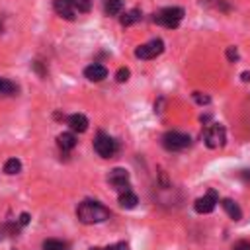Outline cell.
Masks as SVG:
<instances>
[{"mask_svg": "<svg viewBox=\"0 0 250 250\" xmlns=\"http://www.w3.org/2000/svg\"><path fill=\"white\" fill-rule=\"evenodd\" d=\"M76 217L84 223V225H94V223H104L109 219V209L104 207L100 201H92L86 199L78 205L76 209Z\"/></svg>", "mask_w": 250, "mask_h": 250, "instance_id": "6da1fadb", "label": "cell"}, {"mask_svg": "<svg viewBox=\"0 0 250 250\" xmlns=\"http://www.w3.org/2000/svg\"><path fill=\"white\" fill-rule=\"evenodd\" d=\"M184 20V10L180 6H168V8H162L158 10L154 16H152V21L158 23V25H164V27H178L180 21Z\"/></svg>", "mask_w": 250, "mask_h": 250, "instance_id": "7a4b0ae2", "label": "cell"}, {"mask_svg": "<svg viewBox=\"0 0 250 250\" xmlns=\"http://www.w3.org/2000/svg\"><path fill=\"white\" fill-rule=\"evenodd\" d=\"M117 148H119L117 141H115L113 137L105 135V133H98V137L94 139V150H96L102 158H111V156H115Z\"/></svg>", "mask_w": 250, "mask_h": 250, "instance_id": "3957f363", "label": "cell"}, {"mask_svg": "<svg viewBox=\"0 0 250 250\" xmlns=\"http://www.w3.org/2000/svg\"><path fill=\"white\" fill-rule=\"evenodd\" d=\"M162 51H164V41L162 39H150V41H146L135 49V57L143 59V61H150V59H156Z\"/></svg>", "mask_w": 250, "mask_h": 250, "instance_id": "277c9868", "label": "cell"}, {"mask_svg": "<svg viewBox=\"0 0 250 250\" xmlns=\"http://www.w3.org/2000/svg\"><path fill=\"white\" fill-rule=\"evenodd\" d=\"M189 143H191L189 135L180 133V131H168L162 137V145L166 150H184L186 146H189Z\"/></svg>", "mask_w": 250, "mask_h": 250, "instance_id": "5b68a950", "label": "cell"}, {"mask_svg": "<svg viewBox=\"0 0 250 250\" xmlns=\"http://www.w3.org/2000/svg\"><path fill=\"white\" fill-rule=\"evenodd\" d=\"M203 141L209 148H217V146H223L225 145V127L215 123V125H209L203 133Z\"/></svg>", "mask_w": 250, "mask_h": 250, "instance_id": "8992f818", "label": "cell"}, {"mask_svg": "<svg viewBox=\"0 0 250 250\" xmlns=\"http://www.w3.org/2000/svg\"><path fill=\"white\" fill-rule=\"evenodd\" d=\"M109 186H113L117 191H127L129 189V172L125 168H113L107 174Z\"/></svg>", "mask_w": 250, "mask_h": 250, "instance_id": "52a82bcc", "label": "cell"}, {"mask_svg": "<svg viewBox=\"0 0 250 250\" xmlns=\"http://www.w3.org/2000/svg\"><path fill=\"white\" fill-rule=\"evenodd\" d=\"M217 203H219V195H217V191H215V189H209L203 197L195 199L193 209H195L197 213L205 215V213H211V211L215 209V205H217Z\"/></svg>", "mask_w": 250, "mask_h": 250, "instance_id": "ba28073f", "label": "cell"}, {"mask_svg": "<svg viewBox=\"0 0 250 250\" xmlns=\"http://www.w3.org/2000/svg\"><path fill=\"white\" fill-rule=\"evenodd\" d=\"M53 8H55V12H57L61 18H64V20H74V18H76V12H74L70 0H53Z\"/></svg>", "mask_w": 250, "mask_h": 250, "instance_id": "9c48e42d", "label": "cell"}, {"mask_svg": "<svg viewBox=\"0 0 250 250\" xmlns=\"http://www.w3.org/2000/svg\"><path fill=\"white\" fill-rule=\"evenodd\" d=\"M84 76H86L88 80H92V82H100V80H104V78L107 76V68H105L104 64L94 62V64H90V66L84 68Z\"/></svg>", "mask_w": 250, "mask_h": 250, "instance_id": "30bf717a", "label": "cell"}, {"mask_svg": "<svg viewBox=\"0 0 250 250\" xmlns=\"http://www.w3.org/2000/svg\"><path fill=\"white\" fill-rule=\"evenodd\" d=\"M66 121H68V125H70L72 133H84V131L88 129V117L82 115V113H72Z\"/></svg>", "mask_w": 250, "mask_h": 250, "instance_id": "8fae6325", "label": "cell"}, {"mask_svg": "<svg viewBox=\"0 0 250 250\" xmlns=\"http://www.w3.org/2000/svg\"><path fill=\"white\" fill-rule=\"evenodd\" d=\"M57 145H59V148L61 150H72L74 146H76V137H74V133H61L59 137H57Z\"/></svg>", "mask_w": 250, "mask_h": 250, "instance_id": "7c38bea8", "label": "cell"}, {"mask_svg": "<svg viewBox=\"0 0 250 250\" xmlns=\"http://www.w3.org/2000/svg\"><path fill=\"white\" fill-rule=\"evenodd\" d=\"M223 209L227 211V215L232 219V221H240L242 219V211H240V207L232 201V199H223Z\"/></svg>", "mask_w": 250, "mask_h": 250, "instance_id": "4fadbf2b", "label": "cell"}, {"mask_svg": "<svg viewBox=\"0 0 250 250\" xmlns=\"http://www.w3.org/2000/svg\"><path fill=\"white\" fill-rule=\"evenodd\" d=\"M137 203H139V199H137V195L131 189L119 193V205L123 209H133V207H137Z\"/></svg>", "mask_w": 250, "mask_h": 250, "instance_id": "5bb4252c", "label": "cell"}, {"mask_svg": "<svg viewBox=\"0 0 250 250\" xmlns=\"http://www.w3.org/2000/svg\"><path fill=\"white\" fill-rule=\"evenodd\" d=\"M104 10L107 16H117L123 10V0H104Z\"/></svg>", "mask_w": 250, "mask_h": 250, "instance_id": "9a60e30c", "label": "cell"}, {"mask_svg": "<svg viewBox=\"0 0 250 250\" xmlns=\"http://www.w3.org/2000/svg\"><path fill=\"white\" fill-rule=\"evenodd\" d=\"M139 20H141V12L137 8H133V10H129V12H125L121 16V25H133Z\"/></svg>", "mask_w": 250, "mask_h": 250, "instance_id": "2e32d148", "label": "cell"}, {"mask_svg": "<svg viewBox=\"0 0 250 250\" xmlns=\"http://www.w3.org/2000/svg\"><path fill=\"white\" fill-rule=\"evenodd\" d=\"M70 2H72V8H74L76 16H78V14H86V12H90V8H92V2H90V0H70Z\"/></svg>", "mask_w": 250, "mask_h": 250, "instance_id": "e0dca14e", "label": "cell"}, {"mask_svg": "<svg viewBox=\"0 0 250 250\" xmlns=\"http://www.w3.org/2000/svg\"><path fill=\"white\" fill-rule=\"evenodd\" d=\"M21 170V162L18 160V158H10V160H6V164H4V172L6 174H18Z\"/></svg>", "mask_w": 250, "mask_h": 250, "instance_id": "ac0fdd59", "label": "cell"}, {"mask_svg": "<svg viewBox=\"0 0 250 250\" xmlns=\"http://www.w3.org/2000/svg\"><path fill=\"white\" fill-rule=\"evenodd\" d=\"M43 250H66V244L57 238H49L43 242Z\"/></svg>", "mask_w": 250, "mask_h": 250, "instance_id": "d6986e66", "label": "cell"}, {"mask_svg": "<svg viewBox=\"0 0 250 250\" xmlns=\"http://www.w3.org/2000/svg\"><path fill=\"white\" fill-rule=\"evenodd\" d=\"M14 90H16V86L12 82H8L6 78H0V94H10Z\"/></svg>", "mask_w": 250, "mask_h": 250, "instance_id": "ffe728a7", "label": "cell"}, {"mask_svg": "<svg viewBox=\"0 0 250 250\" xmlns=\"http://www.w3.org/2000/svg\"><path fill=\"white\" fill-rule=\"evenodd\" d=\"M129 74H131L129 68H119L117 74H115V80H117V82H127V80H129Z\"/></svg>", "mask_w": 250, "mask_h": 250, "instance_id": "44dd1931", "label": "cell"}, {"mask_svg": "<svg viewBox=\"0 0 250 250\" xmlns=\"http://www.w3.org/2000/svg\"><path fill=\"white\" fill-rule=\"evenodd\" d=\"M232 250H250V242L248 240H238V242H234Z\"/></svg>", "mask_w": 250, "mask_h": 250, "instance_id": "7402d4cb", "label": "cell"}, {"mask_svg": "<svg viewBox=\"0 0 250 250\" xmlns=\"http://www.w3.org/2000/svg\"><path fill=\"white\" fill-rule=\"evenodd\" d=\"M102 250H129V246L125 242H117V244H111L107 248H102Z\"/></svg>", "mask_w": 250, "mask_h": 250, "instance_id": "603a6c76", "label": "cell"}, {"mask_svg": "<svg viewBox=\"0 0 250 250\" xmlns=\"http://www.w3.org/2000/svg\"><path fill=\"white\" fill-rule=\"evenodd\" d=\"M227 57H229V61H230V62H234V61L238 59L236 49H234V47H229V49H227Z\"/></svg>", "mask_w": 250, "mask_h": 250, "instance_id": "cb8c5ba5", "label": "cell"}, {"mask_svg": "<svg viewBox=\"0 0 250 250\" xmlns=\"http://www.w3.org/2000/svg\"><path fill=\"white\" fill-rule=\"evenodd\" d=\"M193 98H195V102H197V104H209V98H207V96H201L199 92H195V94H193Z\"/></svg>", "mask_w": 250, "mask_h": 250, "instance_id": "d4e9b609", "label": "cell"}, {"mask_svg": "<svg viewBox=\"0 0 250 250\" xmlns=\"http://www.w3.org/2000/svg\"><path fill=\"white\" fill-rule=\"evenodd\" d=\"M29 223V215L27 213H21L20 215V225H27Z\"/></svg>", "mask_w": 250, "mask_h": 250, "instance_id": "484cf974", "label": "cell"}, {"mask_svg": "<svg viewBox=\"0 0 250 250\" xmlns=\"http://www.w3.org/2000/svg\"><path fill=\"white\" fill-rule=\"evenodd\" d=\"M242 80L248 82V80H250V72H242Z\"/></svg>", "mask_w": 250, "mask_h": 250, "instance_id": "4316f807", "label": "cell"}, {"mask_svg": "<svg viewBox=\"0 0 250 250\" xmlns=\"http://www.w3.org/2000/svg\"><path fill=\"white\" fill-rule=\"evenodd\" d=\"M90 250H102V248H90Z\"/></svg>", "mask_w": 250, "mask_h": 250, "instance_id": "83f0119b", "label": "cell"}]
</instances>
